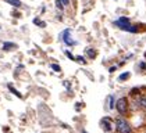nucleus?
Instances as JSON below:
<instances>
[{
	"mask_svg": "<svg viewBox=\"0 0 146 133\" xmlns=\"http://www.w3.org/2000/svg\"><path fill=\"white\" fill-rule=\"evenodd\" d=\"M118 28H121L123 31H128V32H136V28L131 25V21L127 17H120L117 21L114 22Z\"/></svg>",
	"mask_w": 146,
	"mask_h": 133,
	"instance_id": "nucleus-1",
	"label": "nucleus"
},
{
	"mask_svg": "<svg viewBox=\"0 0 146 133\" xmlns=\"http://www.w3.org/2000/svg\"><path fill=\"white\" fill-rule=\"evenodd\" d=\"M115 129H117L118 133H131L132 132L129 123L125 121L124 118H117V119H115Z\"/></svg>",
	"mask_w": 146,
	"mask_h": 133,
	"instance_id": "nucleus-2",
	"label": "nucleus"
},
{
	"mask_svg": "<svg viewBox=\"0 0 146 133\" xmlns=\"http://www.w3.org/2000/svg\"><path fill=\"white\" fill-rule=\"evenodd\" d=\"M115 108H117V111H118L121 115L127 114V111H128V101H127V99H125V97H121V99L117 100Z\"/></svg>",
	"mask_w": 146,
	"mask_h": 133,
	"instance_id": "nucleus-3",
	"label": "nucleus"
},
{
	"mask_svg": "<svg viewBox=\"0 0 146 133\" xmlns=\"http://www.w3.org/2000/svg\"><path fill=\"white\" fill-rule=\"evenodd\" d=\"M70 33H71V31H70V29H66V31H63V32H61V36H60V38H61V40L67 44V46H75L77 42L71 38V35H70Z\"/></svg>",
	"mask_w": 146,
	"mask_h": 133,
	"instance_id": "nucleus-4",
	"label": "nucleus"
},
{
	"mask_svg": "<svg viewBox=\"0 0 146 133\" xmlns=\"http://www.w3.org/2000/svg\"><path fill=\"white\" fill-rule=\"evenodd\" d=\"M103 123H106V125H104V129H106V132H110V130H111V126H110V123H109V118H104Z\"/></svg>",
	"mask_w": 146,
	"mask_h": 133,
	"instance_id": "nucleus-5",
	"label": "nucleus"
},
{
	"mask_svg": "<svg viewBox=\"0 0 146 133\" xmlns=\"http://www.w3.org/2000/svg\"><path fill=\"white\" fill-rule=\"evenodd\" d=\"M15 44L14 43H11V42H4V44H3V49L4 50H9V49H13Z\"/></svg>",
	"mask_w": 146,
	"mask_h": 133,
	"instance_id": "nucleus-6",
	"label": "nucleus"
},
{
	"mask_svg": "<svg viewBox=\"0 0 146 133\" xmlns=\"http://www.w3.org/2000/svg\"><path fill=\"white\" fill-rule=\"evenodd\" d=\"M10 4H13V6H15V7H20L21 6V3H20V0H7Z\"/></svg>",
	"mask_w": 146,
	"mask_h": 133,
	"instance_id": "nucleus-7",
	"label": "nucleus"
},
{
	"mask_svg": "<svg viewBox=\"0 0 146 133\" xmlns=\"http://www.w3.org/2000/svg\"><path fill=\"white\" fill-rule=\"evenodd\" d=\"M127 78H129V72H124V74H121V75L118 76V79H120V80H125Z\"/></svg>",
	"mask_w": 146,
	"mask_h": 133,
	"instance_id": "nucleus-8",
	"label": "nucleus"
},
{
	"mask_svg": "<svg viewBox=\"0 0 146 133\" xmlns=\"http://www.w3.org/2000/svg\"><path fill=\"white\" fill-rule=\"evenodd\" d=\"M109 104H110V110L114 108V97L113 96H109Z\"/></svg>",
	"mask_w": 146,
	"mask_h": 133,
	"instance_id": "nucleus-9",
	"label": "nucleus"
},
{
	"mask_svg": "<svg viewBox=\"0 0 146 133\" xmlns=\"http://www.w3.org/2000/svg\"><path fill=\"white\" fill-rule=\"evenodd\" d=\"M50 66H52V68H53V71H56V72H60V71H61V68L57 65V64H52Z\"/></svg>",
	"mask_w": 146,
	"mask_h": 133,
	"instance_id": "nucleus-10",
	"label": "nucleus"
},
{
	"mask_svg": "<svg viewBox=\"0 0 146 133\" xmlns=\"http://www.w3.org/2000/svg\"><path fill=\"white\" fill-rule=\"evenodd\" d=\"M139 104H141L142 107H145L146 108V97H142V99L139 100Z\"/></svg>",
	"mask_w": 146,
	"mask_h": 133,
	"instance_id": "nucleus-11",
	"label": "nucleus"
},
{
	"mask_svg": "<svg viewBox=\"0 0 146 133\" xmlns=\"http://www.w3.org/2000/svg\"><path fill=\"white\" fill-rule=\"evenodd\" d=\"M86 54H89L90 58H95V57H93V55H95V51H93L92 49H88V50H86Z\"/></svg>",
	"mask_w": 146,
	"mask_h": 133,
	"instance_id": "nucleus-12",
	"label": "nucleus"
},
{
	"mask_svg": "<svg viewBox=\"0 0 146 133\" xmlns=\"http://www.w3.org/2000/svg\"><path fill=\"white\" fill-rule=\"evenodd\" d=\"M56 6H57V9H63V3H61V0H56Z\"/></svg>",
	"mask_w": 146,
	"mask_h": 133,
	"instance_id": "nucleus-13",
	"label": "nucleus"
},
{
	"mask_svg": "<svg viewBox=\"0 0 146 133\" xmlns=\"http://www.w3.org/2000/svg\"><path fill=\"white\" fill-rule=\"evenodd\" d=\"M66 54H67V55H68V58H71V60H77V58H75V57H74L72 54H71L70 51H66Z\"/></svg>",
	"mask_w": 146,
	"mask_h": 133,
	"instance_id": "nucleus-14",
	"label": "nucleus"
},
{
	"mask_svg": "<svg viewBox=\"0 0 146 133\" xmlns=\"http://www.w3.org/2000/svg\"><path fill=\"white\" fill-rule=\"evenodd\" d=\"M77 60H78L79 63H82V64H85V60L82 58V55H78V58H77Z\"/></svg>",
	"mask_w": 146,
	"mask_h": 133,
	"instance_id": "nucleus-15",
	"label": "nucleus"
},
{
	"mask_svg": "<svg viewBox=\"0 0 146 133\" xmlns=\"http://www.w3.org/2000/svg\"><path fill=\"white\" fill-rule=\"evenodd\" d=\"M61 3H63V6H68L70 4V0H61Z\"/></svg>",
	"mask_w": 146,
	"mask_h": 133,
	"instance_id": "nucleus-16",
	"label": "nucleus"
},
{
	"mask_svg": "<svg viewBox=\"0 0 146 133\" xmlns=\"http://www.w3.org/2000/svg\"><path fill=\"white\" fill-rule=\"evenodd\" d=\"M82 133H88V132H85V130H82Z\"/></svg>",
	"mask_w": 146,
	"mask_h": 133,
	"instance_id": "nucleus-17",
	"label": "nucleus"
}]
</instances>
